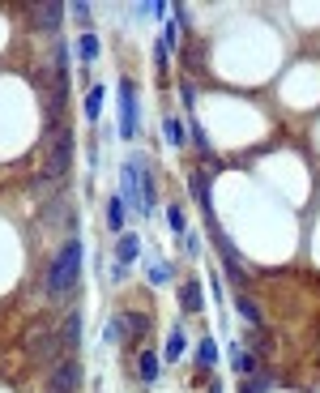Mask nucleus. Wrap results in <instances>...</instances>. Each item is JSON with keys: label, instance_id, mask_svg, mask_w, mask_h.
<instances>
[{"label": "nucleus", "instance_id": "dca6fc26", "mask_svg": "<svg viewBox=\"0 0 320 393\" xmlns=\"http://www.w3.org/2000/svg\"><path fill=\"white\" fill-rule=\"evenodd\" d=\"M163 137H167V146H184V120L180 116H171V111H167V116H163Z\"/></svg>", "mask_w": 320, "mask_h": 393}, {"label": "nucleus", "instance_id": "2eb2a0df", "mask_svg": "<svg viewBox=\"0 0 320 393\" xmlns=\"http://www.w3.org/2000/svg\"><path fill=\"white\" fill-rule=\"evenodd\" d=\"M235 308H239V316H244L252 329H260V321H265V316H260V304H256L248 291H235Z\"/></svg>", "mask_w": 320, "mask_h": 393}, {"label": "nucleus", "instance_id": "c85d7f7f", "mask_svg": "<svg viewBox=\"0 0 320 393\" xmlns=\"http://www.w3.org/2000/svg\"><path fill=\"white\" fill-rule=\"evenodd\" d=\"M184 244H188V257H196V252H201V236H192V231H188V236H184Z\"/></svg>", "mask_w": 320, "mask_h": 393}, {"label": "nucleus", "instance_id": "a211bd4d", "mask_svg": "<svg viewBox=\"0 0 320 393\" xmlns=\"http://www.w3.org/2000/svg\"><path fill=\"white\" fill-rule=\"evenodd\" d=\"M102 342H107V347H124V321H120V316H107V325H102Z\"/></svg>", "mask_w": 320, "mask_h": 393}, {"label": "nucleus", "instance_id": "aec40b11", "mask_svg": "<svg viewBox=\"0 0 320 393\" xmlns=\"http://www.w3.org/2000/svg\"><path fill=\"white\" fill-rule=\"evenodd\" d=\"M163 359H167V363L184 359V325H175V329H171V338H167V351H163Z\"/></svg>", "mask_w": 320, "mask_h": 393}, {"label": "nucleus", "instance_id": "cd10ccee", "mask_svg": "<svg viewBox=\"0 0 320 393\" xmlns=\"http://www.w3.org/2000/svg\"><path fill=\"white\" fill-rule=\"evenodd\" d=\"M167 56H171V51H167L163 43H154V69L163 73V77H167Z\"/></svg>", "mask_w": 320, "mask_h": 393}, {"label": "nucleus", "instance_id": "0eeeda50", "mask_svg": "<svg viewBox=\"0 0 320 393\" xmlns=\"http://www.w3.org/2000/svg\"><path fill=\"white\" fill-rule=\"evenodd\" d=\"M56 338H60V351H65V355H73V351L81 347V312H69V316L56 325Z\"/></svg>", "mask_w": 320, "mask_h": 393}, {"label": "nucleus", "instance_id": "6ab92c4d", "mask_svg": "<svg viewBox=\"0 0 320 393\" xmlns=\"http://www.w3.org/2000/svg\"><path fill=\"white\" fill-rule=\"evenodd\" d=\"M98 51H102V47H98V34H94V30H86V34L77 39V56L90 65V60H98Z\"/></svg>", "mask_w": 320, "mask_h": 393}, {"label": "nucleus", "instance_id": "20e7f679", "mask_svg": "<svg viewBox=\"0 0 320 393\" xmlns=\"http://www.w3.org/2000/svg\"><path fill=\"white\" fill-rule=\"evenodd\" d=\"M81 380H86V372H81L77 355H65V359L51 363V372H47V393H77Z\"/></svg>", "mask_w": 320, "mask_h": 393}, {"label": "nucleus", "instance_id": "f8f14e48", "mask_svg": "<svg viewBox=\"0 0 320 393\" xmlns=\"http://www.w3.org/2000/svg\"><path fill=\"white\" fill-rule=\"evenodd\" d=\"M227 359H231V368H235V376H256V359L248 355V347H239V342H231L227 347Z\"/></svg>", "mask_w": 320, "mask_h": 393}, {"label": "nucleus", "instance_id": "412c9836", "mask_svg": "<svg viewBox=\"0 0 320 393\" xmlns=\"http://www.w3.org/2000/svg\"><path fill=\"white\" fill-rule=\"evenodd\" d=\"M274 385H278V376H274V372H256V376H248L244 393H269Z\"/></svg>", "mask_w": 320, "mask_h": 393}, {"label": "nucleus", "instance_id": "4be33fe9", "mask_svg": "<svg viewBox=\"0 0 320 393\" xmlns=\"http://www.w3.org/2000/svg\"><path fill=\"white\" fill-rule=\"evenodd\" d=\"M196 363H201V368L218 363V347H213V338H201V342H196Z\"/></svg>", "mask_w": 320, "mask_h": 393}, {"label": "nucleus", "instance_id": "5701e85b", "mask_svg": "<svg viewBox=\"0 0 320 393\" xmlns=\"http://www.w3.org/2000/svg\"><path fill=\"white\" fill-rule=\"evenodd\" d=\"M137 368H141V380H145V385H154V380H158V355H149V351H141V359H137Z\"/></svg>", "mask_w": 320, "mask_h": 393}, {"label": "nucleus", "instance_id": "b1692460", "mask_svg": "<svg viewBox=\"0 0 320 393\" xmlns=\"http://www.w3.org/2000/svg\"><path fill=\"white\" fill-rule=\"evenodd\" d=\"M167 227H171V236H188V222H184L180 205H167Z\"/></svg>", "mask_w": 320, "mask_h": 393}, {"label": "nucleus", "instance_id": "a878e982", "mask_svg": "<svg viewBox=\"0 0 320 393\" xmlns=\"http://www.w3.org/2000/svg\"><path fill=\"white\" fill-rule=\"evenodd\" d=\"M158 43H163L167 51H175V47H180V26H175V18H171V22H163V39H158Z\"/></svg>", "mask_w": 320, "mask_h": 393}, {"label": "nucleus", "instance_id": "39448f33", "mask_svg": "<svg viewBox=\"0 0 320 393\" xmlns=\"http://www.w3.org/2000/svg\"><path fill=\"white\" fill-rule=\"evenodd\" d=\"M120 201H124L128 214L145 218V197H141V180H137V167H133V162L120 167Z\"/></svg>", "mask_w": 320, "mask_h": 393}, {"label": "nucleus", "instance_id": "f257e3e1", "mask_svg": "<svg viewBox=\"0 0 320 393\" xmlns=\"http://www.w3.org/2000/svg\"><path fill=\"white\" fill-rule=\"evenodd\" d=\"M77 283H81V240L69 236V240L60 244V252L51 257V265H47L43 295H47L51 304H65V299L77 291Z\"/></svg>", "mask_w": 320, "mask_h": 393}, {"label": "nucleus", "instance_id": "f3484780", "mask_svg": "<svg viewBox=\"0 0 320 393\" xmlns=\"http://www.w3.org/2000/svg\"><path fill=\"white\" fill-rule=\"evenodd\" d=\"M102 98H107L102 86H90V90H86V120H90V124L102 116Z\"/></svg>", "mask_w": 320, "mask_h": 393}, {"label": "nucleus", "instance_id": "ddd939ff", "mask_svg": "<svg viewBox=\"0 0 320 393\" xmlns=\"http://www.w3.org/2000/svg\"><path fill=\"white\" fill-rule=\"evenodd\" d=\"M124 222H128V210H124L120 193H116V197H107V231H116V236H124Z\"/></svg>", "mask_w": 320, "mask_h": 393}, {"label": "nucleus", "instance_id": "1a4fd4ad", "mask_svg": "<svg viewBox=\"0 0 320 393\" xmlns=\"http://www.w3.org/2000/svg\"><path fill=\"white\" fill-rule=\"evenodd\" d=\"M209 184H213V176L209 172H192L188 176V193H192V201L205 210V218L213 214V197H209Z\"/></svg>", "mask_w": 320, "mask_h": 393}, {"label": "nucleus", "instance_id": "6e6552de", "mask_svg": "<svg viewBox=\"0 0 320 393\" xmlns=\"http://www.w3.org/2000/svg\"><path fill=\"white\" fill-rule=\"evenodd\" d=\"M60 22H65V5H60V0H47V5L34 9V30H43V34H56Z\"/></svg>", "mask_w": 320, "mask_h": 393}, {"label": "nucleus", "instance_id": "423d86ee", "mask_svg": "<svg viewBox=\"0 0 320 393\" xmlns=\"http://www.w3.org/2000/svg\"><path fill=\"white\" fill-rule=\"evenodd\" d=\"M137 124H141L137 90H133V82H120V137H124V141H133V137H137Z\"/></svg>", "mask_w": 320, "mask_h": 393}, {"label": "nucleus", "instance_id": "f03ea898", "mask_svg": "<svg viewBox=\"0 0 320 393\" xmlns=\"http://www.w3.org/2000/svg\"><path fill=\"white\" fill-rule=\"evenodd\" d=\"M26 347H30V355L39 359V363H56V359H65V351H60V338H56V325H51L47 316L43 321H34V329H30V338H26Z\"/></svg>", "mask_w": 320, "mask_h": 393}, {"label": "nucleus", "instance_id": "9d476101", "mask_svg": "<svg viewBox=\"0 0 320 393\" xmlns=\"http://www.w3.org/2000/svg\"><path fill=\"white\" fill-rule=\"evenodd\" d=\"M120 321H124V347H137L149 333V312H120Z\"/></svg>", "mask_w": 320, "mask_h": 393}, {"label": "nucleus", "instance_id": "4468645a", "mask_svg": "<svg viewBox=\"0 0 320 393\" xmlns=\"http://www.w3.org/2000/svg\"><path fill=\"white\" fill-rule=\"evenodd\" d=\"M141 248H145V244H141L133 231H124V236L116 240V261H120V265H128V261H137V257H141Z\"/></svg>", "mask_w": 320, "mask_h": 393}, {"label": "nucleus", "instance_id": "bb28decb", "mask_svg": "<svg viewBox=\"0 0 320 393\" xmlns=\"http://www.w3.org/2000/svg\"><path fill=\"white\" fill-rule=\"evenodd\" d=\"M167 278H171V265H163V261H154V265H149V283H154V287H163Z\"/></svg>", "mask_w": 320, "mask_h": 393}, {"label": "nucleus", "instance_id": "c756f323", "mask_svg": "<svg viewBox=\"0 0 320 393\" xmlns=\"http://www.w3.org/2000/svg\"><path fill=\"white\" fill-rule=\"evenodd\" d=\"M209 393H222V389H218V385H213V389H209Z\"/></svg>", "mask_w": 320, "mask_h": 393}, {"label": "nucleus", "instance_id": "7ed1b4c3", "mask_svg": "<svg viewBox=\"0 0 320 393\" xmlns=\"http://www.w3.org/2000/svg\"><path fill=\"white\" fill-rule=\"evenodd\" d=\"M69 222V231H73V197H69V188H60V193H51L47 201H39V227H47V231H56V227H65Z\"/></svg>", "mask_w": 320, "mask_h": 393}, {"label": "nucleus", "instance_id": "393cba45", "mask_svg": "<svg viewBox=\"0 0 320 393\" xmlns=\"http://www.w3.org/2000/svg\"><path fill=\"white\" fill-rule=\"evenodd\" d=\"M73 9V18H77V26H81V34L94 26V13H90V5H86V0H77V5H69Z\"/></svg>", "mask_w": 320, "mask_h": 393}, {"label": "nucleus", "instance_id": "9b49d317", "mask_svg": "<svg viewBox=\"0 0 320 393\" xmlns=\"http://www.w3.org/2000/svg\"><path fill=\"white\" fill-rule=\"evenodd\" d=\"M180 308L188 316H196L205 308V295H201V278H188V283H180Z\"/></svg>", "mask_w": 320, "mask_h": 393}]
</instances>
